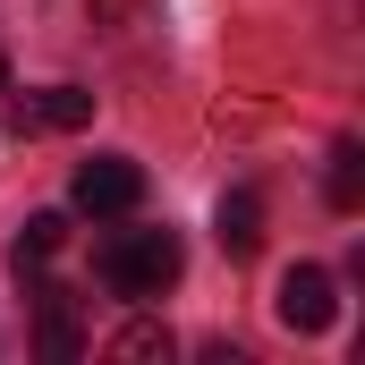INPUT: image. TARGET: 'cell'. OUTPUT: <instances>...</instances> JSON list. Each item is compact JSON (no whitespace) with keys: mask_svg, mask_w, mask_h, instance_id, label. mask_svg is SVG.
I'll list each match as a JSON object with an SVG mask.
<instances>
[{"mask_svg":"<svg viewBox=\"0 0 365 365\" xmlns=\"http://www.w3.org/2000/svg\"><path fill=\"white\" fill-rule=\"evenodd\" d=\"M34 289V280H26ZM43 297V357H77L86 349V323H77V289H34Z\"/></svg>","mask_w":365,"mask_h":365,"instance_id":"6","label":"cell"},{"mask_svg":"<svg viewBox=\"0 0 365 365\" xmlns=\"http://www.w3.org/2000/svg\"><path fill=\"white\" fill-rule=\"evenodd\" d=\"M212 230H221V255H255L264 247V195L255 187H230L221 212H212Z\"/></svg>","mask_w":365,"mask_h":365,"instance_id":"5","label":"cell"},{"mask_svg":"<svg viewBox=\"0 0 365 365\" xmlns=\"http://www.w3.org/2000/svg\"><path fill=\"white\" fill-rule=\"evenodd\" d=\"M93 119V93L86 86H43V93H17L9 102V136H60V128H86Z\"/></svg>","mask_w":365,"mask_h":365,"instance_id":"3","label":"cell"},{"mask_svg":"<svg viewBox=\"0 0 365 365\" xmlns=\"http://www.w3.org/2000/svg\"><path fill=\"white\" fill-rule=\"evenodd\" d=\"M357 187H365V153H357V145H340V153H331V204L357 212Z\"/></svg>","mask_w":365,"mask_h":365,"instance_id":"9","label":"cell"},{"mask_svg":"<svg viewBox=\"0 0 365 365\" xmlns=\"http://www.w3.org/2000/svg\"><path fill=\"white\" fill-rule=\"evenodd\" d=\"M0 93H9V60H0Z\"/></svg>","mask_w":365,"mask_h":365,"instance_id":"10","label":"cell"},{"mask_svg":"<svg viewBox=\"0 0 365 365\" xmlns=\"http://www.w3.org/2000/svg\"><path fill=\"white\" fill-rule=\"evenodd\" d=\"M110 357H119V365H145V357H170V331H162V323H128V331L110 340Z\"/></svg>","mask_w":365,"mask_h":365,"instance_id":"8","label":"cell"},{"mask_svg":"<svg viewBox=\"0 0 365 365\" xmlns=\"http://www.w3.org/2000/svg\"><path fill=\"white\" fill-rule=\"evenodd\" d=\"M331 314H340V297H331V272L323 264H297V272L280 280V323L289 331H331Z\"/></svg>","mask_w":365,"mask_h":365,"instance_id":"4","label":"cell"},{"mask_svg":"<svg viewBox=\"0 0 365 365\" xmlns=\"http://www.w3.org/2000/svg\"><path fill=\"white\" fill-rule=\"evenodd\" d=\"M68 195H77V212H102V221H110V212H136V204H145V170H136L128 153H93Z\"/></svg>","mask_w":365,"mask_h":365,"instance_id":"2","label":"cell"},{"mask_svg":"<svg viewBox=\"0 0 365 365\" xmlns=\"http://www.w3.org/2000/svg\"><path fill=\"white\" fill-rule=\"evenodd\" d=\"M68 247V212H34L26 230H17V247H9V264H17V280H34L51 255Z\"/></svg>","mask_w":365,"mask_h":365,"instance_id":"7","label":"cell"},{"mask_svg":"<svg viewBox=\"0 0 365 365\" xmlns=\"http://www.w3.org/2000/svg\"><path fill=\"white\" fill-rule=\"evenodd\" d=\"M93 272H102V289H119V297H162L187 272V247H179V230H110L93 247Z\"/></svg>","mask_w":365,"mask_h":365,"instance_id":"1","label":"cell"}]
</instances>
